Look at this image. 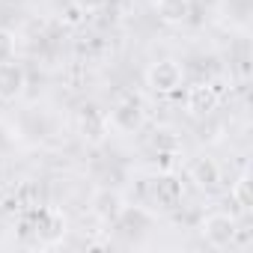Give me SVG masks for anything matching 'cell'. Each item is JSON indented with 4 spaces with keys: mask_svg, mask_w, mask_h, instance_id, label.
<instances>
[{
    "mask_svg": "<svg viewBox=\"0 0 253 253\" xmlns=\"http://www.w3.org/2000/svg\"><path fill=\"white\" fill-rule=\"evenodd\" d=\"M155 9H158V18L164 24H188L191 15H194L191 0H158Z\"/></svg>",
    "mask_w": 253,
    "mask_h": 253,
    "instance_id": "cell-11",
    "label": "cell"
},
{
    "mask_svg": "<svg viewBox=\"0 0 253 253\" xmlns=\"http://www.w3.org/2000/svg\"><path fill=\"white\" fill-rule=\"evenodd\" d=\"M188 176H191V182L200 188V191H217L220 188V167H217V161L214 158H194L191 161V167H188Z\"/></svg>",
    "mask_w": 253,
    "mask_h": 253,
    "instance_id": "cell-7",
    "label": "cell"
},
{
    "mask_svg": "<svg viewBox=\"0 0 253 253\" xmlns=\"http://www.w3.org/2000/svg\"><path fill=\"white\" fill-rule=\"evenodd\" d=\"M146 84H149L155 92L170 95V92H176V89L185 84V69H182L176 60H158V63L149 66V72H146Z\"/></svg>",
    "mask_w": 253,
    "mask_h": 253,
    "instance_id": "cell-4",
    "label": "cell"
},
{
    "mask_svg": "<svg viewBox=\"0 0 253 253\" xmlns=\"http://www.w3.org/2000/svg\"><path fill=\"white\" fill-rule=\"evenodd\" d=\"M143 125H146V104L137 95L119 98L107 113V128H113L116 134H137Z\"/></svg>",
    "mask_w": 253,
    "mask_h": 253,
    "instance_id": "cell-2",
    "label": "cell"
},
{
    "mask_svg": "<svg viewBox=\"0 0 253 253\" xmlns=\"http://www.w3.org/2000/svg\"><path fill=\"white\" fill-rule=\"evenodd\" d=\"M229 197L235 200V206H238L241 211H250V206H253V197H250V173H247V170H244V173L235 179V185H232Z\"/></svg>",
    "mask_w": 253,
    "mask_h": 253,
    "instance_id": "cell-12",
    "label": "cell"
},
{
    "mask_svg": "<svg viewBox=\"0 0 253 253\" xmlns=\"http://www.w3.org/2000/svg\"><path fill=\"white\" fill-rule=\"evenodd\" d=\"M15 57V36L9 30H0V63Z\"/></svg>",
    "mask_w": 253,
    "mask_h": 253,
    "instance_id": "cell-13",
    "label": "cell"
},
{
    "mask_svg": "<svg viewBox=\"0 0 253 253\" xmlns=\"http://www.w3.org/2000/svg\"><path fill=\"white\" fill-rule=\"evenodd\" d=\"M72 3L81 9V12H98L107 6V0H72Z\"/></svg>",
    "mask_w": 253,
    "mask_h": 253,
    "instance_id": "cell-14",
    "label": "cell"
},
{
    "mask_svg": "<svg viewBox=\"0 0 253 253\" xmlns=\"http://www.w3.org/2000/svg\"><path fill=\"white\" fill-rule=\"evenodd\" d=\"M113 226L122 232V235H128V238H137V235H143V232H149L152 229V211H146L143 206H125L122 211H119V217L113 220Z\"/></svg>",
    "mask_w": 253,
    "mask_h": 253,
    "instance_id": "cell-6",
    "label": "cell"
},
{
    "mask_svg": "<svg viewBox=\"0 0 253 253\" xmlns=\"http://www.w3.org/2000/svg\"><path fill=\"white\" fill-rule=\"evenodd\" d=\"M18 226H21V238L33 235L39 244H54L66 235V214L51 206H30L21 214Z\"/></svg>",
    "mask_w": 253,
    "mask_h": 253,
    "instance_id": "cell-1",
    "label": "cell"
},
{
    "mask_svg": "<svg viewBox=\"0 0 253 253\" xmlns=\"http://www.w3.org/2000/svg\"><path fill=\"white\" fill-rule=\"evenodd\" d=\"M200 232H203V238H206L209 247L226 250L235 241V235H238V220L232 214H226V211H214V214H209L200 223Z\"/></svg>",
    "mask_w": 253,
    "mask_h": 253,
    "instance_id": "cell-3",
    "label": "cell"
},
{
    "mask_svg": "<svg viewBox=\"0 0 253 253\" xmlns=\"http://www.w3.org/2000/svg\"><path fill=\"white\" fill-rule=\"evenodd\" d=\"M24 86H27V72L15 57L0 63V101H15L24 92Z\"/></svg>",
    "mask_w": 253,
    "mask_h": 253,
    "instance_id": "cell-5",
    "label": "cell"
},
{
    "mask_svg": "<svg viewBox=\"0 0 253 253\" xmlns=\"http://www.w3.org/2000/svg\"><path fill=\"white\" fill-rule=\"evenodd\" d=\"M122 209H125V200H122L119 191H113V188H101V191L92 197V211H95V217H101L104 223H113Z\"/></svg>",
    "mask_w": 253,
    "mask_h": 253,
    "instance_id": "cell-9",
    "label": "cell"
},
{
    "mask_svg": "<svg viewBox=\"0 0 253 253\" xmlns=\"http://www.w3.org/2000/svg\"><path fill=\"white\" fill-rule=\"evenodd\" d=\"M217 107V92L209 84H197L188 89V110L191 116H209Z\"/></svg>",
    "mask_w": 253,
    "mask_h": 253,
    "instance_id": "cell-10",
    "label": "cell"
},
{
    "mask_svg": "<svg viewBox=\"0 0 253 253\" xmlns=\"http://www.w3.org/2000/svg\"><path fill=\"white\" fill-rule=\"evenodd\" d=\"M152 200L158 209L164 211H173L179 203H182V185L173 179V176H158L152 182Z\"/></svg>",
    "mask_w": 253,
    "mask_h": 253,
    "instance_id": "cell-8",
    "label": "cell"
}]
</instances>
